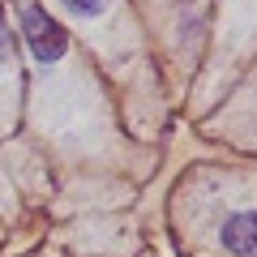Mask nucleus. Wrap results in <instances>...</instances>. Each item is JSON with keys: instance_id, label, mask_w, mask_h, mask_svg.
<instances>
[{"instance_id": "nucleus-1", "label": "nucleus", "mask_w": 257, "mask_h": 257, "mask_svg": "<svg viewBox=\"0 0 257 257\" xmlns=\"http://www.w3.org/2000/svg\"><path fill=\"white\" fill-rule=\"evenodd\" d=\"M18 26H22V39H26L39 69H52V64H60L69 56V30L39 0H18Z\"/></svg>"}, {"instance_id": "nucleus-2", "label": "nucleus", "mask_w": 257, "mask_h": 257, "mask_svg": "<svg viewBox=\"0 0 257 257\" xmlns=\"http://www.w3.org/2000/svg\"><path fill=\"white\" fill-rule=\"evenodd\" d=\"M219 248L227 257H257V210L253 206L231 210L219 223Z\"/></svg>"}, {"instance_id": "nucleus-3", "label": "nucleus", "mask_w": 257, "mask_h": 257, "mask_svg": "<svg viewBox=\"0 0 257 257\" xmlns=\"http://www.w3.org/2000/svg\"><path fill=\"white\" fill-rule=\"evenodd\" d=\"M60 5L73 13V18H82V22H94V18H103V13L111 9V0H60Z\"/></svg>"}, {"instance_id": "nucleus-4", "label": "nucleus", "mask_w": 257, "mask_h": 257, "mask_svg": "<svg viewBox=\"0 0 257 257\" xmlns=\"http://www.w3.org/2000/svg\"><path fill=\"white\" fill-rule=\"evenodd\" d=\"M13 64H18V43H13V30L0 13V73H13Z\"/></svg>"}]
</instances>
